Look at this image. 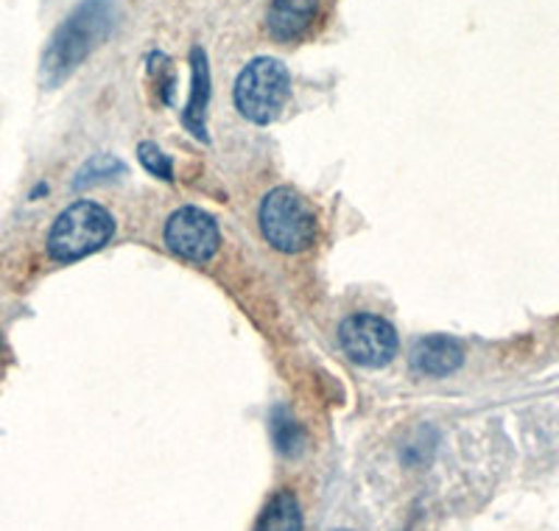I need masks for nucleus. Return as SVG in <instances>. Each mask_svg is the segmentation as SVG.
<instances>
[{
  "label": "nucleus",
  "instance_id": "nucleus-6",
  "mask_svg": "<svg viewBox=\"0 0 559 531\" xmlns=\"http://www.w3.org/2000/svg\"><path fill=\"white\" fill-rule=\"evenodd\" d=\"M163 240H166L168 252H174L177 258L188 260V263H207L218 252L222 233H218L216 219L204 210L179 208L166 222Z\"/></svg>",
  "mask_w": 559,
  "mask_h": 531
},
{
  "label": "nucleus",
  "instance_id": "nucleus-10",
  "mask_svg": "<svg viewBox=\"0 0 559 531\" xmlns=\"http://www.w3.org/2000/svg\"><path fill=\"white\" fill-rule=\"evenodd\" d=\"M258 531H302V509L297 495L288 489L274 495L258 520Z\"/></svg>",
  "mask_w": 559,
  "mask_h": 531
},
{
  "label": "nucleus",
  "instance_id": "nucleus-2",
  "mask_svg": "<svg viewBox=\"0 0 559 531\" xmlns=\"http://www.w3.org/2000/svg\"><path fill=\"white\" fill-rule=\"evenodd\" d=\"M112 235V213L102 204L79 199L57 215L48 240H45V249L57 263H73V260H82L107 247Z\"/></svg>",
  "mask_w": 559,
  "mask_h": 531
},
{
  "label": "nucleus",
  "instance_id": "nucleus-11",
  "mask_svg": "<svg viewBox=\"0 0 559 531\" xmlns=\"http://www.w3.org/2000/svg\"><path fill=\"white\" fill-rule=\"evenodd\" d=\"M272 434H274V445L283 456H297L299 450L306 448V430L286 409H274L272 417Z\"/></svg>",
  "mask_w": 559,
  "mask_h": 531
},
{
  "label": "nucleus",
  "instance_id": "nucleus-9",
  "mask_svg": "<svg viewBox=\"0 0 559 531\" xmlns=\"http://www.w3.org/2000/svg\"><path fill=\"white\" fill-rule=\"evenodd\" d=\"M207 104H210V62L204 48H193L191 51V98H188V107H185V127L188 132L197 134L199 140L207 143V127H204V118H207Z\"/></svg>",
  "mask_w": 559,
  "mask_h": 531
},
{
  "label": "nucleus",
  "instance_id": "nucleus-1",
  "mask_svg": "<svg viewBox=\"0 0 559 531\" xmlns=\"http://www.w3.org/2000/svg\"><path fill=\"white\" fill-rule=\"evenodd\" d=\"M112 0H84V3H79L45 45L43 62H39V79H43L45 87H59L64 79L73 76V70L112 34Z\"/></svg>",
  "mask_w": 559,
  "mask_h": 531
},
{
  "label": "nucleus",
  "instance_id": "nucleus-12",
  "mask_svg": "<svg viewBox=\"0 0 559 531\" xmlns=\"http://www.w3.org/2000/svg\"><path fill=\"white\" fill-rule=\"evenodd\" d=\"M123 172H127V165H123L121 160L112 157V154H98V157L87 160V163L82 165V172H79L73 185H76V188H87V185L104 182V179L121 177Z\"/></svg>",
  "mask_w": 559,
  "mask_h": 531
},
{
  "label": "nucleus",
  "instance_id": "nucleus-13",
  "mask_svg": "<svg viewBox=\"0 0 559 531\" xmlns=\"http://www.w3.org/2000/svg\"><path fill=\"white\" fill-rule=\"evenodd\" d=\"M138 157H140V163H143V168H146L148 174H154L157 179H166V182H171V179H174L171 157H168V154L163 152L157 143H140Z\"/></svg>",
  "mask_w": 559,
  "mask_h": 531
},
{
  "label": "nucleus",
  "instance_id": "nucleus-4",
  "mask_svg": "<svg viewBox=\"0 0 559 531\" xmlns=\"http://www.w3.org/2000/svg\"><path fill=\"white\" fill-rule=\"evenodd\" d=\"M261 233L280 252H306L317 240V215L292 188H274L261 204Z\"/></svg>",
  "mask_w": 559,
  "mask_h": 531
},
{
  "label": "nucleus",
  "instance_id": "nucleus-3",
  "mask_svg": "<svg viewBox=\"0 0 559 531\" xmlns=\"http://www.w3.org/2000/svg\"><path fill=\"white\" fill-rule=\"evenodd\" d=\"M292 98V73L280 59L261 57L252 59L238 76L233 102L249 123H272L283 115Z\"/></svg>",
  "mask_w": 559,
  "mask_h": 531
},
{
  "label": "nucleus",
  "instance_id": "nucleus-8",
  "mask_svg": "<svg viewBox=\"0 0 559 531\" xmlns=\"http://www.w3.org/2000/svg\"><path fill=\"white\" fill-rule=\"evenodd\" d=\"M319 14V0H272L266 14V28L280 43L299 39L311 28Z\"/></svg>",
  "mask_w": 559,
  "mask_h": 531
},
{
  "label": "nucleus",
  "instance_id": "nucleus-5",
  "mask_svg": "<svg viewBox=\"0 0 559 531\" xmlns=\"http://www.w3.org/2000/svg\"><path fill=\"white\" fill-rule=\"evenodd\" d=\"M338 344L349 361L378 369L397 355V330L376 314H356L338 328Z\"/></svg>",
  "mask_w": 559,
  "mask_h": 531
},
{
  "label": "nucleus",
  "instance_id": "nucleus-7",
  "mask_svg": "<svg viewBox=\"0 0 559 531\" xmlns=\"http://www.w3.org/2000/svg\"><path fill=\"white\" fill-rule=\"evenodd\" d=\"M412 364L417 373L431 375V378H445V375H453L464 364V350L453 335L433 333L414 344Z\"/></svg>",
  "mask_w": 559,
  "mask_h": 531
}]
</instances>
